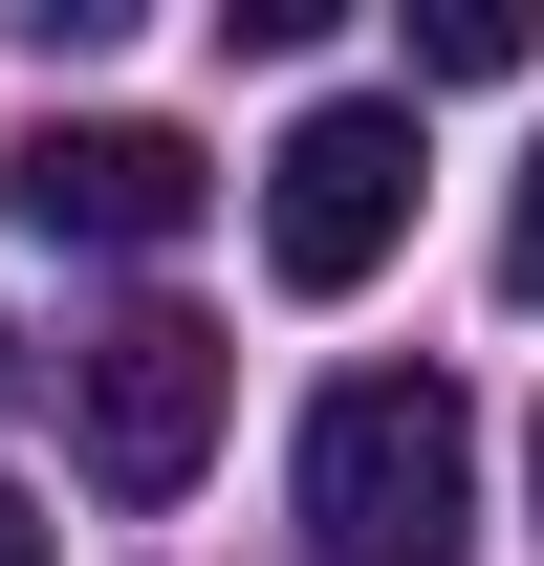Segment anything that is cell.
Listing matches in <instances>:
<instances>
[{
  "label": "cell",
  "instance_id": "cell-1",
  "mask_svg": "<svg viewBox=\"0 0 544 566\" xmlns=\"http://www.w3.org/2000/svg\"><path fill=\"white\" fill-rule=\"evenodd\" d=\"M458 523H479V415L436 370H348L305 415V545L327 566H458Z\"/></svg>",
  "mask_w": 544,
  "mask_h": 566
},
{
  "label": "cell",
  "instance_id": "cell-2",
  "mask_svg": "<svg viewBox=\"0 0 544 566\" xmlns=\"http://www.w3.org/2000/svg\"><path fill=\"white\" fill-rule=\"evenodd\" d=\"M393 240H414V109L393 87H327V109L262 153V262L305 283V305H348Z\"/></svg>",
  "mask_w": 544,
  "mask_h": 566
},
{
  "label": "cell",
  "instance_id": "cell-3",
  "mask_svg": "<svg viewBox=\"0 0 544 566\" xmlns=\"http://www.w3.org/2000/svg\"><path fill=\"white\" fill-rule=\"evenodd\" d=\"M218 370H240V349H218L197 305L87 327V480H109V501H175V480L218 458Z\"/></svg>",
  "mask_w": 544,
  "mask_h": 566
},
{
  "label": "cell",
  "instance_id": "cell-4",
  "mask_svg": "<svg viewBox=\"0 0 544 566\" xmlns=\"http://www.w3.org/2000/svg\"><path fill=\"white\" fill-rule=\"evenodd\" d=\"M197 197H218V175H197L175 132H132V109L0 153V218H44V240H197Z\"/></svg>",
  "mask_w": 544,
  "mask_h": 566
},
{
  "label": "cell",
  "instance_id": "cell-5",
  "mask_svg": "<svg viewBox=\"0 0 544 566\" xmlns=\"http://www.w3.org/2000/svg\"><path fill=\"white\" fill-rule=\"evenodd\" d=\"M523 44H544L523 0H436V22H414V66H436V87H501V66H523Z\"/></svg>",
  "mask_w": 544,
  "mask_h": 566
},
{
  "label": "cell",
  "instance_id": "cell-6",
  "mask_svg": "<svg viewBox=\"0 0 544 566\" xmlns=\"http://www.w3.org/2000/svg\"><path fill=\"white\" fill-rule=\"evenodd\" d=\"M501 283L544 305V153H523V197H501Z\"/></svg>",
  "mask_w": 544,
  "mask_h": 566
},
{
  "label": "cell",
  "instance_id": "cell-7",
  "mask_svg": "<svg viewBox=\"0 0 544 566\" xmlns=\"http://www.w3.org/2000/svg\"><path fill=\"white\" fill-rule=\"evenodd\" d=\"M0 566H44V501H22V480H0Z\"/></svg>",
  "mask_w": 544,
  "mask_h": 566
},
{
  "label": "cell",
  "instance_id": "cell-8",
  "mask_svg": "<svg viewBox=\"0 0 544 566\" xmlns=\"http://www.w3.org/2000/svg\"><path fill=\"white\" fill-rule=\"evenodd\" d=\"M523 458H544V436H523Z\"/></svg>",
  "mask_w": 544,
  "mask_h": 566
}]
</instances>
